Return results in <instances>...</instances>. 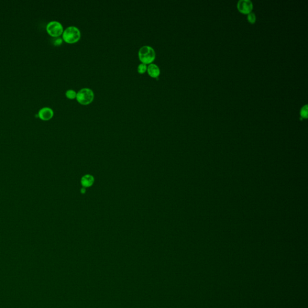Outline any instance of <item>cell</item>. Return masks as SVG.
<instances>
[{
    "label": "cell",
    "instance_id": "8992f818",
    "mask_svg": "<svg viewBox=\"0 0 308 308\" xmlns=\"http://www.w3.org/2000/svg\"><path fill=\"white\" fill-rule=\"evenodd\" d=\"M54 110L49 107H44L38 110V115L42 121H47L51 119L54 116Z\"/></svg>",
    "mask_w": 308,
    "mask_h": 308
},
{
    "label": "cell",
    "instance_id": "8fae6325",
    "mask_svg": "<svg viewBox=\"0 0 308 308\" xmlns=\"http://www.w3.org/2000/svg\"><path fill=\"white\" fill-rule=\"evenodd\" d=\"M147 68V64L141 63H140L139 64L138 67H137V71H138L139 74H145L146 72Z\"/></svg>",
    "mask_w": 308,
    "mask_h": 308
},
{
    "label": "cell",
    "instance_id": "3957f363",
    "mask_svg": "<svg viewBox=\"0 0 308 308\" xmlns=\"http://www.w3.org/2000/svg\"><path fill=\"white\" fill-rule=\"evenodd\" d=\"M95 98V94L92 90L88 87L80 89L77 93V101L82 105H88L92 103Z\"/></svg>",
    "mask_w": 308,
    "mask_h": 308
},
{
    "label": "cell",
    "instance_id": "4fadbf2b",
    "mask_svg": "<svg viewBox=\"0 0 308 308\" xmlns=\"http://www.w3.org/2000/svg\"><path fill=\"white\" fill-rule=\"evenodd\" d=\"M63 38L60 37H57V38H53V44L55 46H59L61 45L63 43Z\"/></svg>",
    "mask_w": 308,
    "mask_h": 308
},
{
    "label": "cell",
    "instance_id": "6da1fadb",
    "mask_svg": "<svg viewBox=\"0 0 308 308\" xmlns=\"http://www.w3.org/2000/svg\"><path fill=\"white\" fill-rule=\"evenodd\" d=\"M81 36L80 29L75 26L71 25L64 30L62 34V38L68 44H75L80 39Z\"/></svg>",
    "mask_w": 308,
    "mask_h": 308
},
{
    "label": "cell",
    "instance_id": "5bb4252c",
    "mask_svg": "<svg viewBox=\"0 0 308 308\" xmlns=\"http://www.w3.org/2000/svg\"><path fill=\"white\" fill-rule=\"evenodd\" d=\"M81 190H82V191H81V192H83V193H85V188H82V189H81Z\"/></svg>",
    "mask_w": 308,
    "mask_h": 308
},
{
    "label": "cell",
    "instance_id": "277c9868",
    "mask_svg": "<svg viewBox=\"0 0 308 308\" xmlns=\"http://www.w3.org/2000/svg\"><path fill=\"white\" fill-rule=\"evenodd\" d=\"M46 30L49 35L53 38H57L62 35L64 28L62 23L54 20L49 21L46 24Z\"/></svg>",
    "mask_w": 308,
    "mask_h": 308
},
{
    "label": "cell",
    "instance_id": "30bf717a",
    "mask_svg": "<svg viewBox=\"0 0 308 308\" xmlns=\"http://www.w3.org/2000/svg\"><path fill=\"white\" fill-rule=\"evenodd\" d=\"M301 117L303 118H307L308 116V104H306L303 105L300 110V112Z\"/></svg>",
    "mask_w": 308,
    "mask_h": 308
},
{
    "label": "cell",
    "instance_id": "5b68a950",
    "mask_svg": "<svg viewBox=\"0 0 308 308\" xmlns=\"http://www.w3.org/2000/svg\"><path fill=\"white\" fill-rule=\"evenodd\" d=\"M253 3L250 0H239L237 3L239 11L244 14H248L253 10Z\"/></svg>",
    "mask_w": 308,
    "mask_h": 308
},
{
    "label": "cell",
    "instance_id": "ba28073f",
    "mask_svg": "<svg viewBox=\"0 0 308 308\" xmlns=\"http://www.w3.org/2000/svg\"><path fill=\"white\" fill-rule=\"evenodd\" d=\"M95 179L91 175H85L81 178V184L84 187H89L93 184Z\"/></svg>",
    "mask_w": 308,
    "mask_h": 308
},
{
    "label": "cell",
    "instance_id": "9c48e42d",
    "mask_svg": "<svg viewBox=\"0 0 308 308\" xmlns=\"http://www.w3.org/2000/svg\"><path fill=\"white\" fill-rule=\"evenodd\" d=\"M77 93L75 90L73 89H68L65 93L66 96L70 100H74L77 97Z\"/></svg>",
    "mask_w": 308,
    "mask_h": 308
},
{
    "label": "cell",
    "instance_id": "7a4b0ae2",
    "mask_svg": "<svg viewBox=\"0 0 308 308\" xmlns=\"http://www.w3.org/2000/svg\"><path fill=\"white\" fill-rule=\"evenodd\" d=\"M139 58L142 63L149 64L152 63L156 57V53L154 48L149 45H144L139 49Z\"/></svg>",
    "mask_w": 308,
    "mask_h": 308
},
{
    "label": "cell",
    "instance_id": "7c38bea8",
    "mask_svg": "<svg viewBox=\"0 0 308 308\" xmlns=\"http://www.w3.org/2000/svg\"><path fill=\"white\" fill-rule=\"evenodd\" d=\"M247 20L250 23H254L256 22V17L254 13L250 12L247 14Z\"/></svg>",
    "mask_w": 308,
    "mask_h": 308
},
{
    "label": "cell",
    "instance_id": "52a82bcc",
    "mask_svg": "<svg viewBox=\"0 0 308 308\" xmlns=\"http://www.w3.org/2000/svg\"><path fill=\"white\" fill-rule=\"evenodd\" d=\"M147 72L151 77L154 78H157L160 75V69L159 66L155 63H151L148 65Z\"/></svg>",
    "mask_w": 308,
    "mask_h": 308
}]
</instances>
